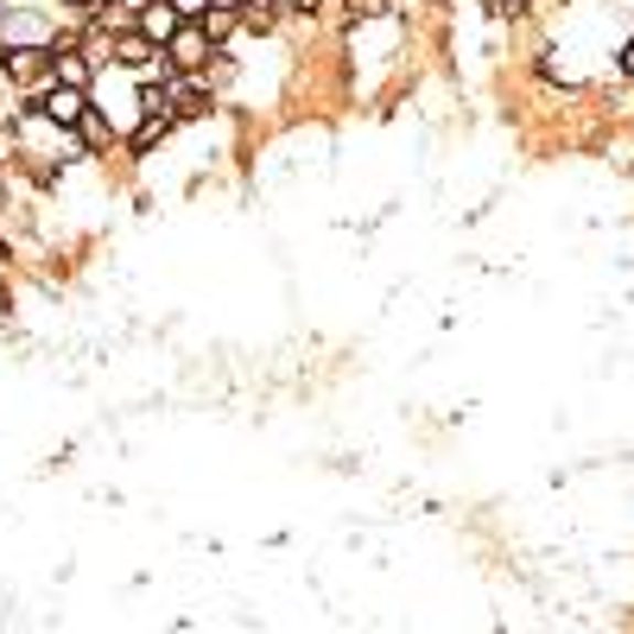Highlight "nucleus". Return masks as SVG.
I'll return each instance as SVG.
<instances>
[{
    "instance_id": "2",
    "label": "nucleus",
    "mask_w": 634,
    "mask_h": 634,
    "mask_svg": "<svg viewBox=\"0 0 634 634\" xmlns=\"http://www.w3.org/2000/svg\"><path fill=\"white\" fill-rule=\"evenodd\" d=\"M83 115H89V89H64V83H51L45 89V121L57 127V133L83 127Z\"/></svg>"
},
{
    "instance_id": "3",
    "label": "nucleus",
    "mask_w": 634,
    "mask_h": 634,
    "mask_svg": "<svg viewBox=\"0 0 634 634\" xmlns=\"http://www.w3.org/2000/svg\"><path fill=\"white\" fill-rule=\"evenodd\" d=\"M178 13H172V0H147V7H140V20H133V32H140V39H152V45H172L178 39Z\"/></svg>"
},
{
    "instance_id": "11",
    "label": "nucleus",
    "mask_w": 634,
    "mask_h": 634,
    "mask_svg": "<svg viewBox=\"0 0 634 634\" xmlns=\"http://www.w3.org/2000/svg\"><path fill=\"white\" fill-rule=\"evenodd\" d=\"M495 13H527V0H488Z\"/></svg>"
},
{
    "instance_id": "10",
    "label": "nucleus",
    "mask_w": 634,
    "mask_h": 634,
    "mask_svg": "<svg viewBox=\"0 0 634 634\" xmlns=\"http://www.w3.org/2000/svg\"><path fill=\"white\" fill-rule=\"evenodd\" d=\"M101 140H108V127H101L96 108H89V115H83V147H101Z\"/></svg>"
},
{
    "instance_id": "8",
    "label": "nucleus",
    "mask_w": 634,
    "mask_h": 634,
    "mask_svg": "<svg viewBox=\"0 0 634 634\" xmlns=\"http://www.w3.org/2000/svg\"><path fill=\"white\" fill-rule=\"evenodd\" d=\"M172 133V108H159V115H147V121L133 127V147H152V140H165Z\"/></svg>"
},
{
    "instance_id": "9",
    "label": "nucleus",
    "mask_w": 634,
    "mask_h": 634,
    "mask_svg": "<svg viewBox=\"0 0 634 634\" xmlns=\"http://www.w3.org/2000/svg\"><path fill=\"white\" fill-rule=\"evenodd\" d=\"M209 7H216V0H172V13H178L184 25H197L203 13H209Z\"/></svg>"
},
{
    "instance_id": "5",
    "label": "nucleus",
    "mask_w": 634,
    "mask_h": 634,
    "mask_svg": "<svg viewBox=\"0 0 634 634\" xmlns=\"http://www.w3.org/2000/svg\"><path fill=\"white\" fill-rule=\"evenodd\" d=\"M51 64V51H39V45H13L7 51V76H39Z\"/></svg>"
},
{
    "instance_id": "14",
    "label": "nucleus",
    "mask_w": 634,
    "mask_h": 634,
    "mask_svg": "<svg viewBox=\"0 0 634 634\" xmlns=\"http://www.w3.org/2000/svg\"><path fill=\"white\" fill-rule=\"evenodd\" d=\"M71 7H96V0H71Z\"/></svg>"
},
{
    "instance_id": "12",
    "label": "nucleus",
    "mask_w": 634,
    "mask_h": 634,
    "mask_svg": "<svg viewBox=\"0 0 634 634\" xmlns=\"http://www.w3.org/2000/svg\"><path fill=\"white\" fill-rule=\"evenodd\" d=\"M355 13H362V20H368V13H380V7H387V0H350Z\"/></svg>"
},
{
    "instance_id": "17",
    "label": "nucleus",
    "mask_w": 634,
    "mask_h": 634,
    "mask_svg": "<svg viewBox=\"0 0 634 634\" xmlns=\"http://www.w3.org/2000/svg\"><path fill=\"white\" fill-rule=\"evenodd\" d=\"M223 7H235V0H223Z\"/></svg>"
},
{
    "instance_id": "13",
    "label": "nucleus",
    "mask_w": 634,
    "mask_h": 634,
    "mask_svg": "<svg viewBox=\"0 0 634 634\" xmlns=\"http://www.w3.org/2000/svg\"><path fill=\"white\" fill-rule=\"evenodd\" d=\"M622 71H628V76H634V39H628V51H622Z\"/></svg>"
},
{
    "instance_id": "4",
    "label": "nucleus",
    "mask_w": 634,
    "mask_h": 634,
    "mask_svg": "<svg viewBox=\"0 0 634 634\" xmlns=\"http://www.w3.org/2000/svg\"><path fill=\"white\" fill-rule=\"evenodd\" d=\"M51 83H64V89H89V57H76V51H51Z\"/></svg>"
},
{
    "instance_id": "6",
    "label": "nucleus",
    "mask_w": 634,
    "mask_h": 634,
    "mask_svg": "<svg viewBox=\"0 0 634 634\" xmlns=\"http://www.w3.org/2000/svg\"><path fill=\"white\" fill-rule=\"evenodd\" d=\"M121 64L127 71H152V39H140V32H121Z\"/></svg>"
},
{
    "instance_id": "18",
    "label": "nucleus",
    "mask_w": 634,
    "mask_h": 634,
    "mask_svg": "<svg viewBox=\"0 0 634 634\" xmlns=\"http://www.w3.org/2000/svg\"><path fill=\"white\" fill-rule=\"evenodd\" d=\"M140 7H147V0H140Z\"/></svg>"
},
{
    "instance_id": "15",
    "label": "nucleus",
    "mask_w": 634,
    "mask_h": 634,
    "mask_svg": "<svg viewBox=\"0 0 634 634\" xmlns=\"http://www.w3.org/2000/svg\"><path fill=\"white\" fill-rule=\"evenodd\" d=\"M0 267H7V248H0Z\"/></svg>"
},
{
    "instance_id": "7",
    "label": "nucleus",
    "mask_w": 634,
    "mask_h": 634,
    "mask_svg": "<svg viewBox=\"0 0 634 634\" xmlns=\"http://www.w3.org/2000/svg\"><path fill=\"white\" fill-rule=\"evenodd\" d=\"M235 13H241V7H223V0H216V7H209V13H203V32H209V45H223L228 32H235Z\"/></svg>"
},
{
    "instance_id": "16",
    "label": "nucleus",
    "mask_w": 634,
    "mask_h": 634,
    "mask_svg": "<svg viewBox=\"0 0 634 634\" xmlns=\"http://www.w3.org/2000/svg\"><path fill=\"white\" fill-rule=\"evenodd\" d=\"M292 7H311V0H292Z\"/></svg>"
},
{
    "instance_id": "1",
    "label": "nucleus",
    "mask_w": 634,
    "mask_h": 634,
    "mask_svg": "<svg viewBox=\"0 0 634 634\" xmlns=\"http://www.w3.org/2000/svg\"><path fill=\"white\" fill-rule=\"evenodd\" d=\"M165 64L184 76H203L209 71V32H203V25H178V39L165 45Z\"/></svg>"
}]
</instances>
